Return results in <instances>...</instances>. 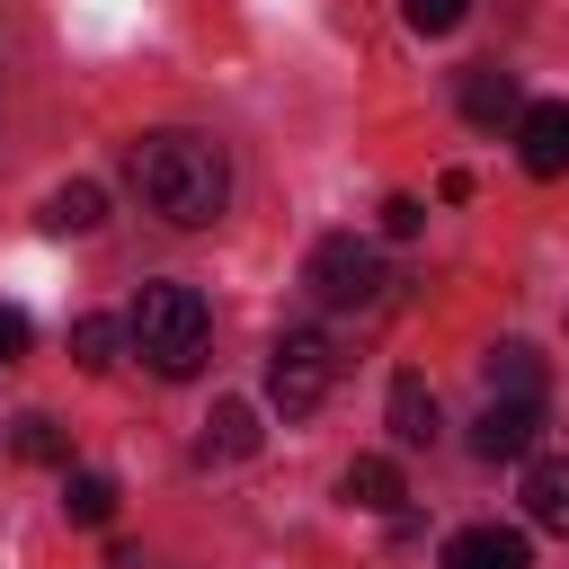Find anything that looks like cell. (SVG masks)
Returning <instances> with one entry per match:
<instances>
[{"instance_id": "1", "label": "cell", "mask_w": 569, "mask_h": 569, "mask_svg": "<svg viewBox=\"0 0 569 569\" xmlns=\"http://www.w3.org/2000/svg\"><path fill=\"white\" fill-rule=\"evenodd\" d=\"M124 178H133V196H142L160 222H178V231H204V222H222V204H231V160H222V142H213V133H187V124L142 133V142L124 151Z\"/></svg>"}, {"instance_id": "2", "label": "cell", "mask_w": 569, "mask_h": 569, "mask_svg": "<svg viewBox=\"0 0 569 569\" xmlns=\"http://www.w3.org/2000/svg\"><path fill=\"white\" fill-rule=\"evenodd\" d=\"M124 347L160 373V382H187L213 347V311L196 284H142L133 293V320H124Z\"/></svg>"}, {"instance_id": "3", "label": "cell", "mask_w": 569, "mask_h": 569, "mask_svg": "<svg viewBox=\"0 0 569 569\" xmlns=\"http://www.w3.org/2000/svg\"><path fill=\"white\" fill-rule=\"evenodd\" d=\"M302 284H311V302H320V311H373V302L391 293V258H382V240L329 231V240L311 249Z\"/></svg>"}, {"instance_id": "4", "label": "cell", "mask_w": 569, "mask_h": 569, "mask_svg": "<svg viewBox=\"0 0 569 569\" xmlns=\"http://www.w3.org/2000/svg\"><path fill=\"white\" fill-rule=\"evenodd\" d=\"M329 391H338V338L329 329H284L267 347V400L284 418H311Z\"/></svg>"}, {"instance_id": "5", "label": "cell", "mask_w": 569, "mask_h": 569, "mask_svg": "<svg viewBox=\"0 0 569 569\" xmlns=\"http://www.w3.org/2000/svg\"><path fill=\"white\" fill-rule=\"evenodd\" d=\"M533 436H542V400H489L480 427H471V453L480 462H525Z\"/></svg>"}, {"instance_id": "6", "label": "cell", "mask_w": 569, "mask_h": 569, "mask_svg": "<svg viewBox=\"0 0 569 569\" xmlns=\"http://www.w3.org/2000/svg\"><path fill=\"white\" fill-rule=\"evenodd\" d=\"M516 160H525L533 178H560V169H569V98H533V107L516 116Z\"/></svg>"}, {"instance_id": "7", "label": "cell", "mask_w": 569, "mask_h": 569, "mask_svg": "<svg viewBox=\"0 0 569 569\" xmlns=\"http://www.w3.org/2000/svg\"><path fill=\"white\" fill-rule=\"evenodd\" d=\"M445 569H533V542L516 525H462L445 542Z\"/></svg>"}, {"instance_id": "8", "label": "cell", "mask_w": 569, "mask_h": 569, "mask_svg": "<svg viewBox=\"0 0 569 569\" xmlns=\"http://www.w3.org/2000/svg\"><path fill=\"white\" fill-rule=\"evenodd\" d=\"M453 98H462V124H480V133H489V124H507V116H525V98H516V80H507L498 62H471Z\"/></svg>"}, {"instance_id": "9", "label": "cell", "mask_w": 569, "mask_h": 569, "mask_svg": "<svg viewBox=\"0 0 569 569\" xmlns=\"http://www.w3.org/2000/svg\"><path fill=\"white\" fill-rule=\"evenodd\" d=\"M480 382H489V400H542V356L525 338H498L480 356Z\"/></svg>"}, {"instance_id": "10", "label": "cell", "mask_w": 569, "mask_h": 569, "mask_svg": "<svg viewBox=\"0 0 569 569\" xmlns=\"http://www.w3.org/2000/svg\"><path fill=\"white\" fill-rule=\"evenodd\" d=\"M258 436H267V427H258V409H249V400H222V409L204 418V436H196V462H249V453H258Z\"/></svg>"}, {"instance_id": "11", "label": "cell", "mask_w": 569, "mask_h": 569, "mask_svg": "<svg viewBox=\"0 0 569 569\" xmlns=\"http://www.w3.org/2000/svg\"><path fill=\"white\" fill-rule=\"evenodd\" d=\"M391 445H436V391H427V373H391Z\"/></svg>"}, {"instance_id": "12", "label": "cell", "mask_w": 569, "mask_h": 569, "mask_svg": "<svg viewBox=\"0 0 569 569\" xmlns=\"http://www.w3.org/2000/svg\"><path fill=\"white\" fill-rule=\"evenodd\" d=\"M525 516H533L542 533H569V462H560V453L525 462Z\"/></svg>"}, {"instance_id": "13", "label": "cell", "mask_w": 569, "mask_h": 569, "mask_svg": "<svg viewBox=\"0 0 569 569\" xmlns=\"http://www.w3.org/2000/svg\"><path fill=\"white\" fill-rule=\"evenodd\" d=\"M338 489H347V498H356V507H373V516H391V507H400V498H409V489H400V462H391V453H356V462H347V480H338Z\"/></svg>"}, {"instance_id": "14", "label": "cell", "mask_w": 569, "mask_h": 569, "mask_svg": "<svg viewBox=\"0 0 569 569\" xmlns=\"http://www.w3.org/2000/svg\"><path fill=\"white\" fill-rule=\"evenodd\" d=\"M98 222H107V187L98 178H71V187L44 196V231H98Z\"/></svg>"}, {"instance_id": "15", "label": "cell", "mask_w": 569, "mask_h": 569, "mask_svg": "<svg viewBox=\"0 0 569 569\" xmlns=\"http://www.w3.org/2000/svg\"><path fill=\"white\" fill-rule=\"evenodd\" d=\"M62 516L89 525V533H107L116 525V480L107 471H62Z\"/></svg>"}, {"instance_id": "16", "label": "cell", "mask_w": 569, "mask_h": 569, "mask_svg": "<svg viewBox=\"0 0 569 569\" xmlns=\"http://www.w3.org/2000/svg\"><path fill=\"white\" fill-rule=\"evenodd\" d=\"M116 347H124V320H107V311L71 320V365H80V373H107V365H116Z\"/></svg>"}, {"instance_id": "17", "label": "cell", "mask_w": 569, "mask_h": 569, "mask_svg": "<svg viewBox=\"0 0 569 569\" xmlns=\"http://www.w3.org/2000/svg\"><path fill=\"white\" fill-rule=\"evenodd\" d=\"M9 445H18V462H62V427H53L44 409H27V418H9Z\"/></svg>"}, {"instance_id": "18", "label": "cell", "mask_w": 569, "mask_h": 569, "mask_svg": "<svg viewBox=\"0 0 569 569\" xmlns=\"http://www.w3.org/2000/svg\"><path fill=\"white\" fill-rule=\"evenodd\" d=\"M462 9H471V0H400V18H409L418 36H453V27H462Z\"/></svg>"}, {"instance_id": "19", "label": "cell", "mask_w": 569, "mask_h": 569, "mask_svg": "<svg viewBox=\"0 0 569 569\" xmlns=\"http://www.w3.org/2000/svg\"><path fill=\"white\" fill-rule=\"evenodd\" d=\"M427 231V204L418 196H382V240H418Z\"/></svg>"}, {"instance_id": "20", "label": "cell", "mask_w": 569, "mask_h": 569, "mask_svg": "<svg viewBox=\"0 0 569 569\" xmlns=\"http://www.w3.org/2000/svg\"><path fill=\"white\" fill-rule=\"evenodd\" d=\"M27 338H36V329H27V311H18V302H0V365H18V356H27Z\"/></svg>"}]
</instances>
